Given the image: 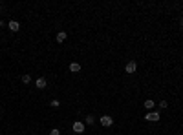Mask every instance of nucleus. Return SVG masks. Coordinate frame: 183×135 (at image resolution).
I'll use <instances>...</instances> for the list:
<instances>
[{
	"instance_id": "obj_15",
	"label": "nucleus",
	"mask_w": 183,
	"mask_h": 135,
	"mask_svg": "<svg viewBox=\"0 0 183 135\" xmlns=\"http://www.w3.org/2000/svg\"><path fill=\"white\" fill-rule=\"evenodd\" d=\"M179 28H181V29H183V18H181V20H179Z\"/></svg>"
},
{
	"instance_id": "obj_5",
	"label": "nucleus",
	"mask_w": 183,
	"mask_h": 135,
	"mask_svg": "<svg viewBox=\"0 0 183 135\" xmlns=\"http://www.w3.org/2000/svg\"><path fill=\"white\" fill-rule=\"evenodd\" d=\"M135 70H137V62H135V60H130V62L126 64V68H125L126 73H135Z\"/></svg>"
},
{
	"instance_id": "obj_2",
	"label": "nucleus",
	"mask_w": 183,
	"mask_h": 135,
	"mask_svg": "<svg viewBox=\"0 0 183 135\" xmlns=\"http://www.w3.org/2000/svg\"><path fill=\"white\" fill-rule=\"evenodd\" d=\"M99 122H101V126H104V128H110L112 124H114V117H110V115H103L99 119Z\"/></svg>"
},
{
	"instance_id": "obj_13",
	"label": "nucleus",
	"mask_w": 183,
	"mask_h": 135,
	"mask_svg": "<svg viewBox=\"0 0 183 135\" xmlns=\"http://www.w3.org/2000/svg\"><path fill=\"white\" fill-rule=\"evenodd\" d=\"M158 106H159V110H165V108L168 106V102H167V100H161V102H159Z\"/></svg>"
},
{
	"instance_id": "obj_9",
	"label": "nucleus",
	"mask_w": 183,
	"mask_h": 135,
	"mask_svg": "<svg viewBox=\"0 0 183 135\" xmlns=\"http://www.w3.org/2000/svg\"><path fill=\"white\" fill-rule=\"evenodd\" d=\"M8 26H9V29H11V31H18V29H20V24L17 22V20H11Z\"/></svg>"
},
{
	"instance_id": "obj_8",
	"label": "nucleus",
	"mask_w": 183,
	"mask_h": 135,
	"mask_svg": "<svg viewBox=\"0 0 183 135\" xmlns=\"http://www.w3.org/2000/svg\"><path fill=\"white\" fill-rule=\"evenodd\" d=\"M70 71H72V73H79V71H81V64H79V62H72V64H70Z\"/></svg>"
},
{
	"instance_id": "obj_7",
	"label": "nucleus",
	"mask_w": 183,
	"mask_h": 135,
	"mask_svg": "<svg viewBox=\"0 0 183 135\" xmlns=\"http://www.w3.org/2000/svg\"><path fill=\"white\" fill-rule=\"evenodd\" d=\"M66 38H68V33H66V31H59V33H57V42L62 44Z\"/></svg>"
},
{
	"instance_id": "obj_6",
	"label": "nucleus",
	"mask_w": 183,
	"mask_h": 135,
	"mask_svg": "<svg viewBox=\"0 0 183 135\" xmlns=\"http://www.w3.org/2000/svg\"><path fill=\"white\" fill-rule=\"evenodd\" d=\"M143 106L147 108V110H148V111H152V110H154V108H156V102H154V100H152V99H148V100H145V102H143Z\"/></svg>"
},
{
	"instance_id": "obj_4",
	"label": "nucleus",
	"mask_w": 183,
	"mask_h": 135,
	"mask_svg": "<svg viewBox=\"0 0 183 135\" xmlns=\"http://www.w3.org/2000/svg\"><path fill=\"white\" fill-rule=\"evenodd\" d=\"M46 86H48V80H46L44 77H39V79L35 80V88H39V90H44Z\"/></svg>"
},
{
	"instance_id": "obj_17",
	"label": "nucleus",
	"mask_w": 183,
	"mask_h": 135,
	"mask_svg": "<svg viewBox=\"0 0 183 135\" xmlns=\"http://www.w3.org/2000/svg\"><path fill=\"white\" fill-rule=\"evenodd\" d=\"M0 26H2V20H0Z\"/></svg>"
},
{
	"instance_id": "obj_11",
	"label": "nucleus",
	"mask_w": 183,
	"mask_h": 135,
	"mask_svg": "<svg viewBox=\"0 0 183 135\" xmlns=\"http://www.w3.org/2000/svg\"><path fill=\"white\" fill-rule=\"evenodd\" d=\"M50 106H51V108H59V106H60V100H57V99H53V100H51V102H50Z\"/></svg>"
},
{
	"instance_id": "obj_16",
	"label": "nucleus",
	"mask_w": 183,
	"mask_h": 135,
	"mask_svg": "<svg viewBox=\"0 0 183 135\" xmlns=\"http://www.w3.org/2000/svg\"><path fill=\"white\" fill-rule=\"evenodd\" d=\"M0 9H2V2H0Z\"/></svg>"
},
{
	"instance_id": "obj_3",
	"label": "nucleus",
	"mask_w": 183,
	"mask_h": 135,
	"mask_svg": "<svg viewBox=\"0 0 183 135\" xmlns=\"http://www.w3.org/2000/svg\"><path fill=\"white\" fill-rule=\"evenodd\" d=\"M72 130L75 133H84V122H81V120H75L72 126Z\"/></svg>"
},
{
	"instance_id": "obj_12",
	"label": "nucleus",
	"mask_w": 183,
	"mask_h": 135,
	"mask_svg": "<svg viewBox=\"0 0 183 135\" xmlns=\"http://www.w3.org/2000/svg\"><path fill=\"white\" fill-rule=\"evenodd\" d=\"M93 120H95V119H93L92 115H88V117L84 119V124H93Z\"/></svg>"
},
{
	"instance_id": "obj_14",
	"label": "nucleus",
	"mask_w": 183,
	"mask_h": 135,
	"mask_svg": "<svg viewBox=\"0 0 183 135\" xmlns=\"http://www.w3.org/2000/svg\"><path fill=\"white\" fill-rule=\"evenodd\" d=\"M48 135H60V130H59V128H53V130H51Z\"/></svg>"
},
{
	"instance_id": "obj_10",
	"label": "nucleus",
	"mask_w": 183,
	"mask_h": 135,
	"mask_svg": "<svg viewBox=\"0 0 183 135\" xmlns=\"http://www.w3.org/2000/svg\"><path fill=\"white\" fill-rule=\"evenodd\" d=\"M22 82H24V84H29V82H31V75H28V73H26V75H22Z\"/></svg>"
},
{
	"instance_id": "obj_1",
	"label": "nucleus",
	"mask_w": 183,
	"mask_h": 135,
	"mask_svg": "<svg viewBox=\"0 0 183 135\" xmlns=\"http://www.w3.org/2000/svg\"><path fill=\"white\" fill-rule=\"evenodd\" d=\"M145 119L148 120V122H158V120L161 119V115H159V111H148L145 115Z\"/></svg>"
}]
</instances>
